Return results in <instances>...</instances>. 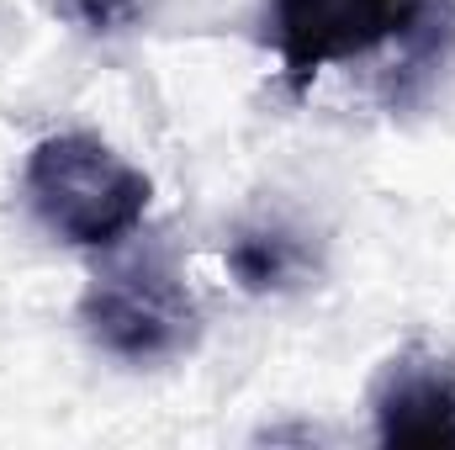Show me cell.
Listing matches in <instances>:
<instances>
[{
	"instance_id": "cell-3",
	"label": "cell",
	"mask_w": 455,
	"mask_h": 450,
	"mask_svg": "<svg viewBox=\"0 0 455 450\" xmlns=\"http://www.w3.org/2000/svg\"><path fill=\"white\" fill-rule=\"evenodd\" d=\"M424 16V0H270L265 37L281 59L286 85L302 96L323 69L371 59L376 48L408 37Z\"/></svg>"
},
{
	"instance_id": "cell-5",
	"label": "cell",
	"mask_w": 455,
	"mask_h": 450,
	"mask_svg": "<svg viewBox=\"0 0 455 450\" xmlns=\"http://www.w3.org/2000/svg\"><path fill=\"white\" fill-rule=\"evenodd\" d=\"M228 276L249 292V297H270V292H291L313 276V244L297 228L275 223H243L223 249Z\"/></svg>"
},
{
	"instance_id": "cell-1",
	"label": "cell",
	"mask_w": 455,
	"mask_h": 450,
	"mask_svg": "<svg viewBox=\"0 0 455 450\" xmlns=\"http://www.w3.org/2000/svg\"><path fill=\"white\" fill-rule=\"evenodd\" d=\"M27 213L69 249H116L138 233L154 202V181L127 165L96 133H48L21 165Z\"/></svg>"
},
{
	"instance_id": "cell-6",
	"label": "cell",
	"mask_w": 455,
	"mask_h": 450,
	"mask_svg": "<svg viewBox=\"0 0 455 450\" xmlns=\"http://www.w3.org/2000/svg\"><path fill=\"white\" fill-rule=\"evenodd\" d=\"M112 5H116V0H80V11H85L91 21H107V16H112Z\"/></svg>"
},
{
	"instance_id": "cell-2",
	"label": "cell",
	"mask_w": 455,
	"mask_h": 450,
	"mask_svg": "<svg viewBox=\"0 0 455 450\" xmlns=\"http://www.w3.org/2000/svg\"><path fill=\"white\" fill-rule=\"evenodd\" d=\"M75 313L85 339L127 366L175 360L202 339V308L164 249H143L96 270Z\"/></svg>"
},
{
	"instance_id": "cell-4",
	"label": "cell",
	"mask_w": 455,
	"mask_h": 450,
	"mask_svg": "<svg viewBox=\"0 0 455 450\" xmlns=\"http://www.w3.org/2000/svg\"><path fill=\"white\" fill-rule=\"evenodd\" d=\"M371 424L381 446H455V360L403 344L371 382Z\"/></svg>"
}]
</instances>
